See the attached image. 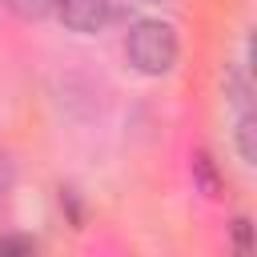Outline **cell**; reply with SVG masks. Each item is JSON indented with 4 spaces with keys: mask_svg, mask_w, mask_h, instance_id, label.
Listing matches in <instances>:
<instances>
[{
    "mask_svg": "<svg viewBox=\"0 0 257 257\" xmlns=\"http://www.w3.org/2000/svg\"><path fill=\"white\" fill-rule=\"evenodd\" d=\"M56 12L72 32H96L108 20L112 4L108 0H56Z\"/></svg>",
    "mask_w": 257,
    "mask_h": 257,
    "instance_id": "2",
    "label": "cell"
},
{
    "mask_svg": "<svg viewBox=\"0 0 257 257\" xmlns=\"http://www.w3.org/2000/svg\"><path fill=\"white\" fill-rule=\"evenodd\" d=\"M128 60L149 76L169 72L177 60V32L165 20H141L128 32Z\"/></svg>",
    "mask_w": 257,
    "mask_h": 257,
    "instance_id": "1",
    "label": "cell"
},
{
    "mask_svg": "<svg viewBox=\"0 0 257 257\" xmlns=\"http://www.w3.org/2000/svg\"><path fill=\"white\" fill-rule=\"evenodd\" d=\"M16 16H24V20H40V16H48L52 8H56V0H4Z\"/></svg>",
    "mask_w": 257,
    "mask_h": 257,
    "instance_id": "3",
    "label": "cell"
},
{
    "mask_svg": "<svg viewBox=\"0 0 257 257\" xmlns=\"http://www.w3.org/2000/svg\"><path fill=\"white\" fill-rule=\"evenodd\" d=\"M241 157H245V161L257 157V149H253V120H249V116L241 120Z\"/></svg>",
    "mask_w": 257,
    "mask_h": 257,
    "instance_id": "4",
    "label": "cell"
}]
</instances>
